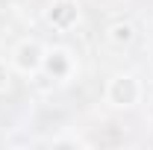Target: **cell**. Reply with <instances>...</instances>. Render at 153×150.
Listing matches in <instances>:
<instances>
[{"mask_svg":"<svg viewBox=\"0 0 153 150\" xmlns=\"http://www.w3.org/2000/svg\"><path fill=\"white\" fill-rule=\"evenodd\" d=\"M109 100L115 106H130L138 100V85L133 76H115L109 82Z\"/></svg>","mask_w":153,"mask_h":150,"instance_id":"obj_1","label":"cell"},{"mask_svg":"<svg viewBox=\"0 0 153 150\" xmlns=\"http://www.w3.org/2000/svg\"><path fill=\"white\" fill-rule=\"evenodd\" d=\"M50 24L56 27V30H71L76 24V18H79V12H76V6L74 3H68V0H59L56 6L50 9Z\"/></svg>","mask_w":153,"mask_h":150,"instance_id":"obj_2","label":"cell"},{"mask_svg":"<svg viewBox=\"0 0 153 150\" xmlns=\"http://www.w3.org/2000/svg\"><path fill=\"white\" fill-rule=\"evenodd\" d=\"M15 56H18V68H21V71H36L38 65L44 62L41 47H38L36 41H24V44L18 47V53H15Z\"/></svg>","mask_w":153,"mask_h":150,"instance_id":"obj_3","label":"cell"},{"mask_svg":"<svg viewBox=\"0 0 153 150\" xmlns=\"http://www.w3.org/2000/svg\"><path fill=\"white\" fill-rule=\"evenodd\" d=\"M41 65L47 68V74H53L56 79H65V76L71 74V56H68L65 50H53V53H47Z\"/></svg>","mask_w":153,"mask_h":150,"instance_id":"obj_4","label":"cell"},{"mask_svg":"<svg viewBox=\"0 0 153 150\" xmlns=\"http://www.w3.org/2000/svg\"><path fill=\"white\" fill-rule=\"evenodd\" d=\"M135 38V27L133 24H112L109 27V41L112 44H130Z\"/></svg>","mask_w":153,"mask_h":150,"instance_id":"obj_5","label":"cell"},{"mask_svg":"<svg viewBox=\"0 0 153 150\" xmlns=\"http://www.w3.org/2000/svg\"><path fill=\"white\" fill-rule=\"evenodd\" d=\"M6 85H9V71H6V65L0 62V91H3Z\"/></svg>","mask_w":153,"mask_h":150,"instance_id":"obj_6","label":"cell"}]
</instances>
